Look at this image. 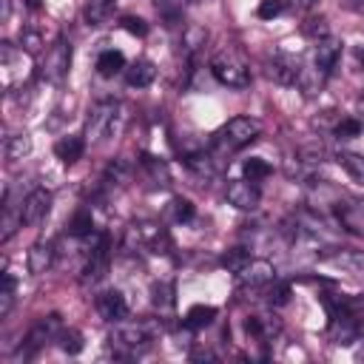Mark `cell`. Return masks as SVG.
I'll list each match as a JSON object with an SVG mask.
<instances>
[{
  "instance_id": "cell-20",
  "label": "cell",
  "mask_w": 364,
  "mask_h": 364,
  "mask_svg": "<svg viewBox=\"0 0 364 364\" xmlns=\"http://www.w3.org/2000/svg\"><path fill=\"white\" fill-rule=\"evenodd\" d=\"M336 159H338V165L350 173V179L364 188V156H361V154H353V151H341Z\"/></svg>"
},
{
  "instance_id": "cell-34",
  "label": "cell",
  "mask_w": 364,
  "mask_h": 364,
  "mask_svg": "<svg viewBox=\"0 0 364 364\" xmlns=\"http://www.w3.org/2000/svg\"><path fill=\"white\" fill-rule=\"evenodd\" d=\"M20 46H23L26 54H37L43 48V34L37 28H23L20 31Z\"/></svg>"
},
{
  "instance_id": "cell-21",
  "label": "cell",
  "mask_w": 364,
  "mask_h": 364,
  "mask_svg": "<svg viewBox=\"0 0 364 364\" xmlns=\"http://www.w3.org/2000/svg\"><path fill=\"white\" fill-rule=\"evenodd\" d=\"M82 17L88 26H105L111 17V0H88L82 9Z\"/></svg>"
},
{
  "instance_id": "cell-43",
  "label": "cell",
  "mask_w": 364,
  "mask_h": 364,
  "mask_svg": "<svg viewBox=\"0 0 364 364\" xmlns=\"http://www.w3.org/2000/svg\"><path fill=\"white\" fill-rule=\"evenodd\" d=\"M245 333H247V336H256V338H262V333H264V327H262V318H259V316H247V318H245Z\"/></svg>"
},
{
  "instance_id": "cell-33",
  "label": "cell",
  "mask_w": 364,
  "mask_h": 364,
  "mask_svg": "<svg viewBox=\"0 0 364 364\" xmlns=\"http://www.w3.org/2000/svg\"><path fill=\"white\" fill-rule=\"evenodd\" d=\"M301 31H304L307 37H313L316 43H318V40H324V37H330V26H327V20H324V17H310V20L301 26Z\"/></svg>"
},
{
  "instance_id": "cell-14",
  "label": "cell",
  "mask_w": 364,
  "mask_h": 364,
  "mask_svg": "<svg viewBox=\"0 0 364 364\" xmlns=\"http://www.w3.org/2000/svg\"><path fill=\"white\" fill-rule=\"evenodd\" d=\"M318 259H327L338 267L347 270H364V250H353V247H321Z\"/></svg>"
},
{
  "instance_id": "cell-46",
  "label": "cell",
  "mask_w": 364,
  "mask_h": 364,
  "mask_svg": "<svg viewBox=\"0 0 364 364\" xmlns=\"http://www.w3.org/2000/svg\"><path fill=\"white\" fill-rule=\"evenodd\" d=\"M355 341H364V327H358V338Z\"/></svg>"
},
{
  "instance_id": "cell-35",
  "label": "cell",
  "mask_w": 364,
  "mask_h": 364,
  "mask_svg": "<svg viewBox=\"0 0 364 364\" xmlns=\"http://www.w3.org/2000/svg\"><path fill=\"white\" fill-rule=\"evenodd\" d=\"M364 131V125H361V119H355V117H344L338 125H336V136L338 139H353V136H358Z\"/></svg>"
},
{
  "instance_id": "cell-4",
  "label": "cell",
  "mask_w": 364,
  "mask_h": 364,
  "mask_svg": "<svg viewBox=\"0 0 364 364\" xmlns=\"http://www.w3.org/2000/svg\"><path fill=\"white\" fill-rule=\"evenodd\" d=\"M60 333H63V321H60V316L57 313H48V316H43L31 330H28V336H26V350H23V358H28L34 350H40L43 344H48V341H54V338H60Z\"/></svg>"
},
{
  "instance_id": "cell-1",
  "label": "cell",
  "mask_w": 364,
  "mask_h": 364,
  "mask_svg": "<svg viewBox=\"0 0 364 364\" xmlns=\"http://www.w3.org/2000/svg\"><path fill=\"white\" fill-rule=\"evenodd\" d=\"M210 74L216 77V82H222L228 88H245L250 82V74H247L245 63L230 51H222L210 60Z\"/></svg>"
},
{
  "instance_id": "cell-44",
  "label": "cell",
  "mask_w": 364,
  "mask_h": 364,
  "mask_svg": "<svg viewBox=\"0 0 364 364\" xmlns=\"http://www.w3.org/2000/svg\"><path fill=\"white\" fill-rule=\"evenodd\" d=\"M191 358H193V361H210V358H213V353H210V350H196Z\"/></svg>"
},
{
  "instance_id": "cell-36",
  "label": "cell",
  "mask_w": 364,
  "mask_h": 364,
  "mask_svg": "<svg viewBox=\"0 0 364 364\" xmlns=\"http://www.w3.org/2000/svg\"><path fill=\"white\" fill-rule=\"evenodd\" d=\"M60 347H63V353L77 355V353L82 350V333H77V330H63V333H60Z\"/></svg>"
},
{
  "instance_id": "cell-48",
  "label": "cell",
  "mask_w": 364,
  "mask_h": 364,
  "mask_svg": "<svg viewBox=\"0 0 364 364\" xmlns=\"http://www.w3.org/2000/svg\"><path fill=\"white\" fill-rule=\"evenodd\" d=\"M179 3H196V0H179Z\"/></svg>"
},
{
  "instance_id": "cell-7",
  "label": "cell",
  "mask_w": 364,
  "mask_h": 364,
  "mask_svg": "<svg viewBox=\"0 0 364 364\" xmlns=\"http://www.w3.org/2000/svg\"><path fill=\"white\" fill-rule=\"evenodd\" d=\"M51 210V193L46 188H34L26 199H23V208H20V216H23V225L34 228L40 225Z\"/></svg>"
},
{
  "instance_id": "cell-27",
  "label": "cell",
  "mask_w": 364,
  "mask_h": 364,
  "mask_svg": "<svg viewBox=\"0 0 364 364\" xmlns=\"http://www.w3.org/2000/svg\"><path fill=\"white\" fill-rule=\"evenodd\" d=\"M299 159L301 162H307V165H318V162H324V156H327V148L318 142V139H313V142H304V145H299Z\"/></svg>"
},
{
  "instance_id": "cell-6",
  "label": "cell",
  "mask_w": 364,
  "mask_h": 364,
  "mask_svg": "<svg viewBox=\"0 0 364 364\" xmlns=\"http://www.w3.org/2000/svg\"><path fill=\"white\" fill-rule=\"evenodd\" d=\"M148 327L145 324H122L117 321V327L111 330V344L117 350H125V353H136L148 344Z\"/></svg>"
},
{
  "instance_id": "cell-31",
  "label": "cell",
  "mask_w": 364,
  "mask_h": 364,
  "mask_svg": "<svg viewBox=\"0 0 364 364\" xmlns=\"http://www.w3.org/2000/svg\"><path fill=\"white\" fill-rule=\"evenodd\" d=\"M247 262H250V253H247L245 247H230V250L222 256V267L230 270V273H239Z\"/></svg>"
},
{
  "instance_id": "cell-8",
  "label": "cell",
  "mask_w": 364,
  "mask_h": 364,
  "mask_svg": "<svg viewBox=\"0 0 364 364\" xmlns=\"http://www.w3.org/2000/svg\"><path fill=\"white\" fill-rule=\"evenodd\" d=\"M264 74H267L273 82H279V85H296L301 68H299V63H296L293 57H287V54H276L273 60H267Z\"/></svg>"
},
{
  "instance_id": "cell-42",
  "label": "cell",
  "mask_w": 364,
  "mask_h": 364,
  "mask_svg": "<svg viewBox=\"0 0 364 364\" xmlns=\"http://www.w3.org/2000/svg\"><path fill=\"white\" fill-rule=\"evenodd\" d=\"M142 162H145V168H148V171H151L156 179H162V185H168V168H165L162 162H156L154 156H145Z\"/></svg>"
},
{
  "instance_id": "cell-41",
  "label": "cell",
  "mask_w": 364,
  "mask_h": 364,
  "mask_svg": "<svg viewBox=\"0 0 364 364\" xmlns=\"http://www.w3.org/2000/svg\"><path fill=\"white\" fill-rule=\"evenodd\" d=\"M105 176H108V179H114V182L125 179V176H128V162H122V159H114V162L105 168Z\"/></svg>"
},
{
  "instance_id": "cell-30",
  "label": "cell",
  "mask_w": 364,
  "mask_h": 364,
  "mask_svg": "<svg viewBox=\"0 0 364 364\" xmlns=\"http://www.w3.org/2000/svg\"><path fill=\"white\" fill-rule=\"evenodd\" d=\"M14 276L11 273H3V287H0V318H6L11 313V304H14Z\"/></svg>"
},
{
  "instance_id": "cell-26",
  "label": "cell",
  "mask_w": 364,
  "mask_h": 364,
  "mask_svg": "<svg viewBox=\"0 0 364 364\" xmlns=\"http://www.w3.org/2000/svg\"><path fill=\"white\" fill-rule=\"evenodd\" d=\"M205 43H208V28H205V26H188V28L182 31V46H185V51H199Z\"/></svg>"
},
{
  "instance_id": "cell-23",
  "label": "cell",
  "mask_w": 364,
  "mask_h": 364,
  "mask_svg": "<svg viewBox=\"0 0 364 364\" xmlns=\"http://www.w3.org/2000/svg\"><path fill=\"white\" fill-rule=\"evenodd\" d=\"M270 171H273L270 162L262 159V156H250V159L242 162V173H245V179H250V182H262V179H267Z\"/></svg>"
},
{
  "instance_id": "cell-9",
  "label": "cell",
  "mask_w": 364,
  "mask_h": 364,
  "mask_svg": "<svg viewBox=\"0 0 364 364\" xmlns=\"http://www.w3.org/2000/svg\"><path fill=\"white\" fill-rule=\"evenodd\" d=\"M273 264L267 262V259H250L239 273H236V279H239V284L242 287H262V284H270L273 282Z\"/></svg>"
},
{
  "instance_id": "cell-12",
  "label": "cell",
  "mask_w": 364,
  "mask_h": 364,
  "mask_svg": "<svg viewBox=\"0 0 364 364\" xmlns=\"http://www.w3.org/2000/svg\"><path fill=\"white\" fill-rule=\"evenodd\" d=\"M338 57H341V43L333 40V37H324V40L316 43V51H313V68H316L318 74H327V71L336 68Z\"/></svg>"
},
{
  "instance_id": "cell-13",
  "label": "cell",
  "mask_w": 364,
  "mask_h": 364,
  "mask_svg": "<svg viewBox=\"0 0 364 364\" xmlns=\"http://www.w3.org/2000/svg\"><path fill=\"white\" fill-rule=\"evenodd\" d=\"M105 273H108V239L102 236L97 242V247L91 250V259H88V264L82 270V284H97Z\"/></svg>"
},
{
  "instance_id": "cell-40",
  "label": "cell",
  "mask_w": 364,
  "mask_h": 364,
  "mask_svg": "<svg viewBox=\"0 0 364 364\" xmlns=\"http://www.w3.org/2000/svg\"><path fill=\"white\" fill-rule=\"evenodd\" d=\"M267 301H270L273 307L287 304V301H290V287H287V284H273V287L267 290Z\"/></svg>"
},
{
  "instance_id": "cell-24",
  "label": "cell",
  "mask_w": 364,
  "mask_h": 364,
  "mask_svg": "<svg viewBox=\"0 0 364 364\" xmlns=\"http://www.w3.org/2000/svg\"><path fill=\"white\" fill-rule=\"evenodd\" d=\"M31 154V136L28 134H17L6 142V159L17 162V159H26Z\"/></svg>"
},
{
  "instance_id": "cell-29",
  "label": "cell",
  "mask_w": 364,
  "mask_h": 364,
  "mask_svg": "<svg viewBox=\"0 0 364 364\" xmlns=\"http://www.w3.org/2000/svg\"><path fill=\"white\" fill-rule=\"evenodd\" d=\"M91 230H94V219H91V210H77L74 213V219L68 222V233L71 236H91Z\"/></svg>"
},
{
  "instance_id": "cell-28",
  "label": "cell",
  "mask_w": 364,
  "mask_h": 364,
  "mask_svg": "<svg viewBox=\"0 0 364 364\" xmlns=\"http://www.w3.org/2000/svg\"><path fill=\"white\" fill-rule=\"evenodd\" d=\"M188 168L191 171H196L199 176H213L216 173V165H213V156L210 154H205V151H199V154H188Z\"/></svg>"
},
{
  "instance_id": "cell-38",
  "label": "cell",
  "mask_w": 364,
  "mask_h": 364,
  "mask_svg": "<svg viewBox=\"0 0 364 364\" xmlns=\"http://www.w3.org/2000/svg\"><path fill=\"white\" fill-rule=\"evenodd\" d=\"M284 0H259V9H256V14L262 17V20H273V17H279L282 11H284Z\"/></svg>"
},
{
  "instance_id": "cell-3",
  "label": "cell",
  "mask_w": 364,
  "mask_h": 364,
  "mask_svg": "<svg viewBox=\"0 0 364 364\" xmlns=\"http://www.w3.org/2000/svg\"><path fill=\"white\" fill-rule=\"evenodd\" d=\"M117 117H119V105H117L114 100L97 102V105L91 108V114H88V119H85V136L94 139V142H97V139H105V136L114 131Z\"/></svg>"
},
{
  "instance_id": "cell-15",
  "label": "cell",
  "mask_w": 364,
  "mask_h": 364,
  "mask_svg": "<svg viewBox=\"0 0 364 364\" xmlns=\"http://www.w3.org/2000/svg\"><path fill=\"white\" fill-rule=\"evenodd\" d=\"M134 236H136L142 245L154 247V253H162L159 247H168V236H165L162 225H156V222H142V225H136V228H134Z\"/></svg>"
},
{
  "instance_id": "cell-22",
  "label": "cell",
  "mask_w": 364,
  "mask_h": 364,
  "mask_svg": "<svg viewBox=\"0 0 364 364\" xmlns=\"http://www.w3.org/2000/svg\"><path fill=\"white\" fill-rule=\"evenodd\" d=\"M213 318H216V307H210V304H193V307L185 313V324H188L191 330L208 327V324H213Z\"/></svg>"
},
{
  "instance_id": "cell-18",
  "label": "cell",
  "mask_w": 364,
  "mask_h": 364,
  "mask_svg": "<svg viewBox=\"0 0 364 364\" xmlns=\"http://www.w3.org/2000/svg\"><path fill=\"white\" fill-rule=\"evenodd\" d=\"M82 151H85V142H82V136H63V139H57V145H54V154H57V159H63L65 165L77 162V159L82 156Z\"/></svg>"
},
{
  "instance_id": "cell-37",
  "label": "cell",
  "mask_w": 364,
  "mask_h": 364,
  "mask_svg": "<svg viewBox=\"0 0 364 364\" xmlns=\"http://www.w3.org/2000/svg\"><path fill=\"white\" fill-rule=\"evenodd\" d=\"M171 216H173L176 222H188V219H193V202L176 196V199L171 202Z\"/></svg>"
},
{
  "instance_id": "cell-39",
  "label": "cell",
  "mask_w": 364,
  "mask_h": 364,
  "mask_svg": "<svg viewBox=\"0 0 364 364\" xmlns=\"http://www.w3.org/2000/svg\"><path fill=\"white\" fill-rule=\"evenodd\" d=\"M119 26H122L128 34H134V37H145V34H148V23H145L142 17H122Z\"/></svg>"
},
{
  "instance_id": "cell-5",
  "label": "cell",
  "mask_w": 364,
  "mask_h": 364,
  "mask_svg": "<svg viewBox=\"0 0 364 364\" xmlns=\"http://www.w3.org/2000/svg\"><path fill=\"white\" fill-rule=\"evenodd\" d=\"M68 68H71V46L65 40H57L43 60V77L51 82H60L68 74Z\"/></svg>"
},
{
  "instance_id": "cell-47",
  "label": "cell",
  "mask_w": 364,
  "mask_h": 364,
  "mask_svg": "<svg viewBox=\"0 0 364 364\" xmlns=\"http://www.w3.org/2000/svg\"><path fill=\"white\" fill-rule=\"evenodd\" d=\"M28 6H31V9H37V6H40V0H28Z\"/></svg>"
},
{
  "instance_id": "cell-16",
  "label": "cell",
  "mask_w": 364,
  "mask_h": 364,
  "mask_svg": "<svg viewBox=\"0 0 364 364\" xmlns=\"http://www.w3.org/2000/svg\"><path fill=\"white\" fill-rule=\"evenodd\" d=\"M51 262H54V250H51V245H31L28 247V256H26V267H28V273L31 276H40V273H46L48 267H51Z\"/></svg>"
},
{
  "instance_id": "cell-45",
  "label": "cell",
  "mask_w": 364,
  "mask_h": 364,
  "mask_svg": "<svg viewBox=\"0 0 364 364\" xmlns=\"http://www.w3.org/2000/svg\"><path fill=\"white\" fill-rule=\"evenodd\" d=\"M316 3H318V0H299V9H304V11H307V9H313Z\"/></svg>"
},
{
  "instance_id": "cell-17",
  "label": "cell",
  "mask_w": 364,
  "mask_h": 364,
  "mask_svg": "<svg viewBox=\"0 0 364 364\" xmlns=\"http://www.w3.org/2000/svg\"><path fill=\"white\" fill-rule=\"evenodd\" d=\"M154 77H156V68H154L151 60H134V63L125 68V80H128V85H134V88L151 85Z\"/></svg>"
},
{
  "instance_id": "cell-32",
  "label": "cell",
  "mask_w": 364,
  "mask_h": 364,
  "mask_svg": "<svg viewBox=\"0 0 364 364\" xmlns=\"http://www.w3.org/2000/svg\"><path fill=\"white\" fill-rule=\"evenodd\" d=\"M20 225H23V216H20V213H11V208L6 205V208H3V222H0V228H3V230H0V242H9Z\"/></svg>"
},
{
  "instance_id": "cell-19",
  "label": "cell",
  "mask_w": 364,
  "mask_h": 364,
  "mask_svg": "<svg viewBox=\"0 0 364 364\" xmlns=\"http://www.w3.org/2000/svg\"><path fill=\"white\" fill-rule=\"evenodd\" d=\"M125 68V57H122V51H117V48H105L100 57H97V71L102 74V77H114V74H119Z\"/></svg>"
},
{
  "instance_id": "cell-11",
  "label": "cell",
  "mask_w": 364,
  "mask_h": 364,
  "mask_svg": "<svg viewBox=\"0 0 364 364\" xmlns=\"http://www.w3.org/2000/svg\"><path fill=\"white\" fill-rule=\"evenodd\" d=\"M97 313L105 318V321H122L128 316V301L119 290H105L97 296Z\"/></svg>"
},
{
  "instance_id": "cell-10",
  "label": "cell",
  "mask_w": 364,
  "mask_h": 364,
  "mask_svg": "<svg viewBox=\"0 0 364 364\" xmlns=\"http://www.w3.org/2000/svg\"><path fill=\"white\" fill-rule=\"evenodd\" d=\"M225 196H228V202H230L233 208H239V210H253V208L259 205V191H256V185H253L250 179H233V182L228 185Z\"/></svg>"
},
{
  "instance_id": "cell-2",
  "label": "cell",
  "mask_w": 364,
  "mask_h": 364,
  "mask_svg": "<svg viewBox=\"0 0 364 364\" xmlns=\"http://www.w3.org/2000/svg\"><path fill=\"white\" fill-rule=\"evenodd\" d=\"M259 134H262V122H259V119H253V117H233V119H228V125L222 128L219 142L233 151V148L250 145L253 139H259Z\"/></svg>"
},
{
  "instance_id": "cell-25",
  "label": "cell",
  "mask_w": 364,
  "mask_h": 364,
  "mask_svg": "<svg viewBox=\"0 0 364 364\" xmlns=\"http://www.w3.org/2000/svg\"><path fill=\"white\" fill-rule=\"evenodd\" d=\"M151 301L159 310H171L173 307V284L171 282H154L151 284Z\"/></svg>"
}]
</instances>
